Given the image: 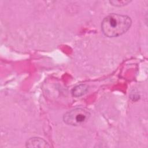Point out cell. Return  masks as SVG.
<instances>
[{"instance_id":"6da1fadb","label":"cell","mask_w":148,"mask_h":148,"mask_svg":"<svg viewBox=\"0 0 148 148\" xmlns=\"http://www.w3.org/2000/svg\"><path fill=\"white\" fill-rule=\"evenodd\" d=\"M131 24L132 21L129 16L112 13L103 19L101 29L107 37H117L125 33L130 29Z\"/></svg>"},{"instance_id":"7a4b0ae2","label":"cell","mask_w":148,"mask_h":148,"mask_svg":"<svg viewBox=\"0 0 148 148\" xmlns=\"http://www.w3.org/2000/svg\"><path fill=\"white\" fill-rule=\"evenodd\" d=\"M90 117V113L87 110L83 108H76L65 113L63 120L68 125L77 126L85 123Z\"/></svg>"},{"instance_id":"3957f363","label":"cell","mask_w":148,"mask_h":148,"mask_svg":"<svg viewBox=\"0 0 148 148\" xmlns=\"http://www.w3.org/2000/svg\"><path fill=\"white\" fill-rule=\"evenodd\" d=\"M25 146L27 147H49L50 146L43 138L33 137L27 140Z\"/></svg>"},{"instance_id":"277c9868","label":"cell","mask_w":148,"mask_h":148,"mask_svg":"<svg viewBox=\"0 0 148 148\" xmlns=\"http://www.w3.org/2000/svg\"><path fill=\"white\" fill-rule=\"evenodd\" d=\"M88 90V86L86 84H80L75 86L71 91L73 96L79 97L84 95Z\"/></svg>"},{"instance_id":"5b68a950","label":"cell","mask_w":148,"mask_h":148,"mask_svg":"<svg viewBox=\"0 0 148 148\" xmlns=\"http://www.w3.org/2000/svg\"><path fill=\"white\" fill-rule=\"evenodd\" d=\"M131 1H110L109 2L114 6H121L127 5Z\"/></svg>"}]
</instances>
